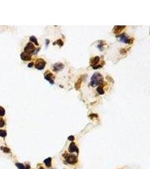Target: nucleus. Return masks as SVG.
<instances>
[{"label":"nucleus","mask_w":150,"mask_h":169,"mask_svg":"<svg viewBox=\"0 0 150 169\" xmlns=\"http://www.w3.org/2000/svg\"><path fill=\"white\" fill-rule=\"evenodd\" d=\"M103 82V77L98 72H96L93 74L90 78V85L93 87L99 86Z\"/></svg>","instance_id":"1"},{"label":"nucleus","mask_w":150,"mask_h":169,"mask_svg":"<svg viewBox=\"0 0 150 169\" xmlns=\"http://www.w3.org/2000/svg\"><path fill=\"white\" fill-rule=\"evenodd\" d=\"M64 157L65 160H66L67 163L71 165H74L77 163L78 157L77 156L74 155H70L67 153H65L62 155Z\"/></svg>","instance_id":"2"},{"label":"nucleus","mask_w":150,"mask_h":169,"mask_svg":"<svg viewBox=\"0 0 150 169\" xmlns=\"http://www.w3.org/2000/svg\"><path fill=\"white\" fill-rule=\"evenodd\" d=\"M24 52L28 53L29 54H34V52L37 53L38 51H36V49L35 48V46L34 45L33 43L31 42H28L25 46L24 49Z\"/></svg>","instance_id":"3"},{"label":"nucleus","mask_w":150,"mask_h":169,"mask_svg":"<svg viewBox=\"0 0 150 169\" xmlns=\"http://www.w3.org/2000/svg\"><path fill=\"white\" fill-rule=\"evenodd\" d=\"M44 77L46 80L48 81L50 83V84L54 85V81H55V76H54L52 73L49 70H47L44 73Z\"/></svg>","instance_id":"4"},{"label":"nucleus","mask_w":150,"mask_h":169,"mask_svg":"<svg viewBox=\"0 0 150 169\" xmlns=\"http://www.w3.org/2000/svg\"><path fill=\"white\" fill-rule=\"evenodd\" d=\"M118 37H120V41L123 42L124 44H132L133 42V39L129 37L126 33H122L121 35H119Z\"/></svg>","instance_id":"5"},{"label":"nucleus","mask_w":150,"mask_h":169,"mask_svg":"<svg viewBox=\"0 0 150 169\" xmlns=\"http://www.w3.org/2000/svg\"><path fill=\"white\" fill-rule=\"evenodd\" d=\"M46 64V62L45 61V60L39 58L35 61V68L38 70H42L45 68Z\"/></svg>","instance_id":"6"},{"label":"nucleus","mask_w":150,"mask_h":169,"mask_svg":"<svg viewBox=\"0 0 150 169\" xmlns=\"http://www.w3.org/2000/svg\"><path fill=\"white\" fill-rule=\"evenodd\" d=\"M69 152L70 153L74 152H76L77 153H79V149L78 148V147L75 144V143L71 142L70 144L69 147Z\"/></svg>","instance_id":"7"},{"label":"nucleus","mask_w":150,"mask_h":169,"mask_svg":"<svg viewBox=\"0 0 150 169\" xmlns=\"http://www.w3.org/2000/svg\"><path fill=\"white\" fill-rule=\"evenodd\" d=\"M20 58L23 61H30L31 60V55L25 52H23L20 54Z\"/></svg>","instance_id":"8"},{"label":"nucleus","mask_w":150,"mask_h":169,"mask_svg":"<svg viewBox=\"0 0 150 169\" xmlns=\"http://www.w3.org/2000/svg\"><path fill=\"white\" fill-rule=\"evenodd\" d=\"M100 57H99L98 56H96L94 57H92L90 59V65L91 67H92V68H93L96 65H98V63H99V61H100Z\"/></svg>","instance_id":"9"},{"label":"nucleus","mask_w":150,"mask_h":169,"mask_svg":"<svg viewBox=\"0 0 150 169\" xmlns=\"http://www.w3.org/2000/svg\"><path fill=\"white\" fill-rule=\"evenodd\" d=\"M126 26L124 25V26H121V25H117L115 26L113 29V32L116 34V35H119V34L121 32V31L123 30V29L125 28Z\"/></svg>","instance_id":"10"},{"label":"nucleus","mask_w":150,"mask_h":169,"mask_svg":"<svg viewBox=\"0 0 150 169\" xmlns=\"http://www.w3.org/2000/svg\"><path fill=\"white\" fill-rule=\"evenodd\" d=\"M64 68V65L61 63H57L54 66V71L59 72L62 70Z\"/></svg>","instance_id":"11"},{"label":"nucleus","mask_w":150,"mask_h":169,"mask_svg":"<svg viewBox=\"0 0 150 169\" xmlns=\"http://www.w3.org/2000/svg\"><path fill=\"white\" fill-rule=\"evenodd\" d=\"M86 77V76H81L79 78V79L77 80V82L75 83V87L76 90H79L80 87L81 86V83L83 82V81L84 80V78Z\"/></svg>","instance_id":"12"},{"label":"nucleus","mask_w":150,"mask_h":169,"mask_svg":"<svg viewBox=\"0 0 150 169\" xmlns=\"http://www.w3.org/2000/svg\"><path fill=\"white\" fill-rule=\"evenodd\" d=\"M105 86V83L103 82L102 84L99 85V86L97 88V91L98 93V94H101V95H102V94H105V91L103 90V87Z\"/></svg>","instance_id":"13"},{"label":"nucleus","mask_w":150,"mask_h":169,"mask_svg":"<svg viewBox=\"0 0 150 169\" xmlns=\"http://www.w3.org/2000/svg\"><path fill=\"white\" fill-rule=\"evenodd\" d=\"M51 161H52V158L51 157H48L45 160V161H44V163L45 164V165L46 166L48 167V168H50V167L51 166Z\"/></svg>","instance_id":"14"},{"label":"nucleus","mask_w":150,"mask_h":169,"mask_svg":"<svg viewBox=\"0 0 150 169\" xmlns=\"http://www.w3.org/2000/svg\"><path fill=\"white\" fill-rule=\"evenodd\" d=\"M29 40H30V42L34 43L35 45L39 46V44H38V41H37V38L35 37V36H30V38H29Z\"/></svg>","instance_id":"15"},{"label":"nucleus","mask_w":150,"mask_h":169,"mask_svg":"<svg viewBox=\"0 0 150 169\" xmlns=\"http://www.w3.org/2000/svg\"><path fill=\"white\" fill-rule=\"evenodd\" d=\"M55 44L58 45L59 47H62L63 45H64V42H63L62 41L61 39H59L53 43V45H55Z\"/></svg>","instance_id":"16"},{"label":"nucleus","mask_w":150,"mask_h":169,"mask_svg":"<svg viewBox=\"0 0 150 169\" xmlns=\"http://www.w3.org/2000/svg\"><path fill=\"white\" fill-rule=\"evenodd\" d=\"M15 165L16 166L17 168H18V169H28V168L27 167H25L24 164H21V163H16L15 164Z\"/></svg>","instance_id":"17"},{"label":"nucleus","mask_w":150,"mask_h":169,"mask_svg":"<svg viewBox=\"0 0 150 169\" xmlns=\"http://www.w3.org/2000/svg\"><path fill=\"white\" fill-rule=\"evenodd\" d=\"M5 114V110L2 107L0 106V117L3 116Z\"/></svg>","instance_id":"18"},{"label":"nucleus","mask_w":150,"mask_h":169,"mask_svg":"<svg viewBox=\"0 0 150 169\" xmlns=\"http://www.w3.org/2000/svg\"><path fill=\"white\" fill-rule=\"evenodd\" d=\"M6 135H7V132H6V130H0V136L5 137Z\"/></svg>","instance_id":"19"},{"label":"nucleus","mask_w":150,"mask_h":169,"mask_svg":"<svg viewBox=\"0 0 150 169\" xmlns=\"http://www.w3.org/2000/svg\"><path fill=\"white\" fill-rule=\"evenodd\" d=\"M5 125V122L3 118H0V128L3 127Z\"/></svg>","instance_id":"20"},{"label":"nucleus","mask_w":150,"mask_h":169,"mask_svg":"<svg viewBox=\"0 0 150 169\" xmlns=\"http://www.w3.org/2000/svg\"><path fill=\"white\" fill-rule=\"evenodd\" d=\"M67 139H68V140H70V141H72V142H73V140H74V139H75L74 136H73V135L69 136L68 137V138H67Z\"/></svg>","instance_id":"21"},{"label":"nucleus","mask_w":150,"mask_h":169,"mask_svg":"<svg viewBox=\"0 0 150 169\" xmlns=\"http://www.w3.org/2000/svg\"><path fill=\"white\" fill-rule=\"evenodd\" d=\"M3 151L4 152L8 153V152H10V149H8V148H7V147H4Z\"/></svg>","instance_id":"22"},{"label":"nucleus","mask_w":150,"mask_h":169,"mask_svg":"<svg viewBox=\"0 0 150 169\" xmlns=\"http://www.w3.org/2000/svg\"><path fill=\"white\" fill-rule=\"evenodd\" d=\"M34 64L33 62H30V63H29V64H28V67H29V68H31V67H32L34 65Z\"/></svg>","instance_id":"23"},{"label":"nucleus","mask_w":150,"mask_h":169,"mask_svg":"<svg viewBox=\"0 0 150 169\" xmlns=\"http://www.w3.org/2000/svg\"><path fill=\"white\" fill-rule=\"evenodd\" d=\"M46 40L47 41V42H46V46L47 47L48 45V44H49V43H50V40Z\"/></svg>","instance_id":"24"},{"label":"nucleus","mask_w":150,"mask_h":169,"mask_svg":"<svg viewBox=\"0 0 150 169\" xmlns=\"http://www.w3.org/2000/svg\"><path fill=\"white\" fill-rule=\"evenodd\" d=\"M39 169H44V168H43V167H40Z\"/></svg>","instance_id":"25"}]
</instances>
